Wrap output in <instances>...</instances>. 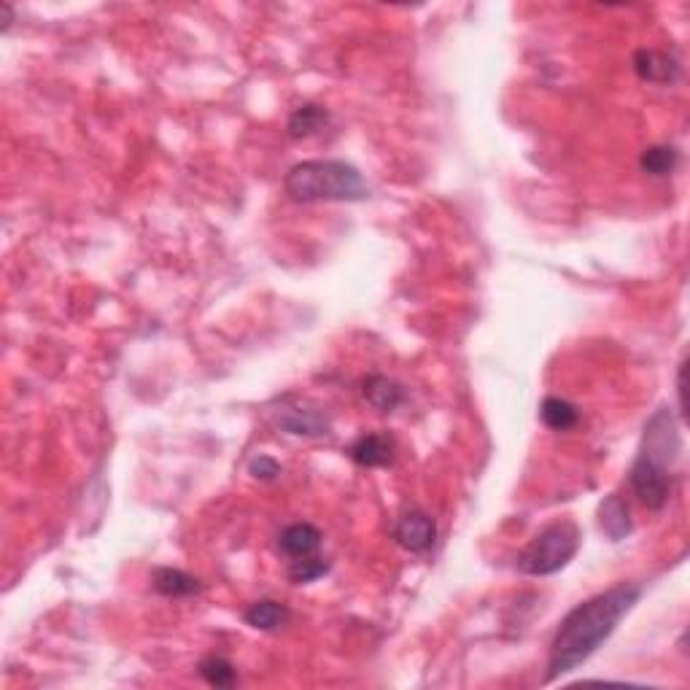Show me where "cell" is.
I'll return each instance as SVG.
<instances>
[{
	"instance_id": "obj_1",
	"label": "cell",
	"mask_w": 690,
	"mask_h": 690,
	"mask_svg": "<svg viewBox=\"0 0 690 690\" xmlns=\"http://www.w3.org/2000/svg\"><path fill=\"white\" fill-rule=\"evenodd\" d=\"M639 596H642L639 585L618 583L567 612V618L558 623L550 642L548 672L542 682H553L583 666L615 634L620 620L634 610Z\"/></svg>"
},
{
	"instance_id": "obj_2",
	"label": "cell",
	"mask_w": 690,
	"mask_h": 690,
	"mask_svg": "<svg viewBox=\"0 0 690 690\" xmlns=\"http://www.w3.org/2000/svg\"><path fill=\"white\" fill-rule=\"evenodd\" d=\"M682 437L669 407H658L647 418L645 432L639 440V451L631 461V491L647 510H661L672 494L674 469L680 464Z\"/></svg>"
},
{
	"instance_id": "obj_3",
	"label": "cell",
	"mask_w": 690,
	"mask_h": 690,
	"mask_svg": "<svg viewBox=\"0 0 690 690\" xmlns=\"http://www.w3.org/2000/svg\"><path fill=\"white\" fill-rule=\"evenodd\" d=\"M284 192L294 203H362L370 186L351 162L302 160L284 176Z\"/></svg>"
},
{
	"instance_id": "obj_4",
	"label": "cell",
	"mask_w": 690,
	"mask_h": 690,
	"mask_svg": "<svg viewBox=\"0 0 690 690\" xmlns=\"http://www.w3.org/2000/svg\"><path fill=\"white\" fill-rule=\"evenodd\" d=\"M580 542H583V531L577 529V523H550V526H545V529L521 550L515 567H518L521 575L529 577L556 575V572H561V569L567 567L569 561L577 556Z\"/></svg>"
},
{
	"instance_id": "obj_5",
	"label": "cell",
	"mask_w": 690,
	"mask_h": 690,
	"mask_svg": "<svg viewBox=\"0 0 690 690\" xmlns=\"http://www.w3.org/2000/svg\"><path fill=\"white\" fill-rule=\"evenodd\" d=\"M270 424L275 429H281L294 437H321L329 434V418L324 416V410L316 405H310L305 399L284 397L281 405L270 410Z\"/></svg>"
},
{
	"instance_id": "obj_6",
	"label": "cell",
	"mask_w": 690,
	"mask_h": 690,
	"mask_svg": "<svg viewBox=\"0 0 690 690\" xmlns=\"http://www.w3.org/2000/svg\"><path fill=\"white\" fill-rule=\"evenodd\" d=\"M394 540L413 556H426L437 542V521L426 510H405L394 523Z\"/></svg>"
},
{
	"instance_id": "obj_7",
	"label": "cell",
	"mask_w": 690,
	"mask_h": 690,
	"mask_svg": "<svg viewBox=\"0 0 690 690\" xmlns=\"http://www.w3.org/2000/svg\"><path fill=\"white\" fill-rule=\"evenodd\" d=\"M634 73L639 81L645 84H658V87H672L682 79L680 60L669 52H658V49H637L634 52Z\"/></svg>"
},
{
	"instance_id": "obj_8",
	"label": "cell",
	"mask_w": 690,
	"mask_h": 690,
	"mask_svg": "<svg viewBox=\"0 0 690 690\" xmlns=\"http://www.w3.org/2000/svg\"><path fill=\"white\" fill-rule=\"evenodd\" d=\"M321 542H324V534H321L313 523H289L284 529L278 531L275 537V550L286 558V561H302V558L319 556Z\"/></svg>"
},
{
	"instance_id": "obj_9",
	"label": "cell",
	"mask_w": 690,
	"mask_h": 690,
	"mask_svg": "<svg viewBox=\"0 0 690 690\" xmlns=\"http://www.w3.org/2000/svg\"><path fill=\"white\" fill-rule=\"evenodd\" d=\"M348 456L359 467H389L391 461H394V440H391L389 434H362V437H356L354 443H351Z\"/></svg>"
},
{
	"instance_id": "obj_10",
	"label": "cell",
	"mask_w": 690,
	"mask_h": 690,
	"mask_svg": "<svg viewBox=\"0 0 690 690\" xmlns=\"http://www.w3.org/2000/svg\"><path fill=\"white\" fill-rule=\"evenodd\" d=\"M596 518H599V529L607 534V540L610 542L626 540L631 531H634V521H631L629 505H626L618 494L604 496L602 505H599V510H596Z\"/></svg>"
},
{
	"instance_id": "obj_11",
	"label": "cell",
	"mask_w": 690,
	"mask_h": 690,
	"mask_svg": "<svg viewBox=\"0 0 690 690\" xmlns=\"http://www.w3.org/2000/svg\"><path fill=\"white\" fill-rule=\"evenodd\" d=\"M151 585L160 596H168V599H186V596H195V593L203 591V583L195 575L173 567L154 569L151 572Z\"/></svg>"
},
{
	"instance_id": "obj_12",
	"label": "cell",
	"mask_w": 690,
	"mask_h": 690,
	"mask_svg": "<svg viewBox=\"0 0 690 690\" xmlns=\"http://www.w3.org/2000/svg\"><path fill=\"white\" fill-rule=\"evenodd\" d=\"M362 394L378 413H394V410L405 402V389H402L397 381L386 378V375H370V378H364Z\"/></svg>"
},
{
	"instance_id": "obj_13",
	"label": "cell",
	"mask_w": 690,
	"mask_h": 690,
	"mask_svg": "<svg viewBox=\"0 0 690 690\" xmlns=\"http://www.w3.org/2000/svg\"><path fill=\"white\" fill-rule=\"evenodd\" d=\"M243 620L257 631H278L292 620V612L286 604L275 602V599H259L243 612Z\"/></svg>"
},
{
	"instance_id": "obj_14",
	"label": "cell",
	"mask_w": 690,
	"mask_h": 690,
	"mask_svg": "<svg viewBox=\"0 0 690 690\" xmlns=\"http://www.w3.org/2000/svg\"><path fill=\"white\" fill-rule=\"evenodd\" d=\"M329 124V111L324 106H316V103H305L289 116L286 122V133L294 141H302V138H310V135L321 133Z\"/></svg>"
},
{
	"instance_id": "obj_15",
	"label": "cell",
	"mask_w": 690,
	"mask_h": 690,
	"mask_svg": "<svg viewBox=\"0 0 690 690\" xmlns=\"http://www.w3.org/2000/svg\"><path fill=\"white\" fill-rule=\"evenodd\" d=\"M677 168H680V151L669 143H655L639 154V170L647 176L666 178L672 176Z\"/></svg>"
},
{
	"instance_id": "obj_16",
	"label": "cell",
	"mask_w": 690,
	"mask_h": 690,
	"mask_svg": "<svg viewBox=\"0 0 690 690\" xmlns=\"http://www.w3.org/2000/svg\"><path fill=\"white\" fill-rule=\"evenodd\" d=\"M540 418L550 432H569V429H575L580 424V410L569 399L548 397L542 399Z\"/></svg>"
},
{
	"instance_id": "obj_17",
	"label": "cell",
	"mask_w": 690,
	"mask_h": 690,
	"mask_svg": "<svg viewBox=\"0 0 690 690\" xmlns=\"http://www.w3.org/2000/svg\"><path fill=\"white\" fill-rule=\"evenodd\" d=\"M197 672L211 688H235L238 685V672L235 666L222 658V655H205L203 661L197 664Z\"/></svg>"
},
{
	"instance_id": "obj_18",
	"label": "cell",
	"mask_w": 690,
	"mask_h": 690,
	"mask_svg": "<svg viewBox=\"0 0 690 690\" xmlns=\"http://www.w3.org/2000/svg\"><path fill=\"white\" fill-rule=\"evenodd\" d=\"M329 567H332V564H329L327 558L310 556V558H302V561H289L286 577H289V583H294V585H308V583H316L319 577L327 575Z\"/></svg>"
},
{
	"instance_id": "obj_19",
	"label": "cell",
	"mask_w": 690,
	"mask_h": 690,
	"mask_svg": "<svg viewBox=\"0 0 690 690\" xmlns=\"http://www.w3.org/2000/svg\"><path fill=\"white\" fill-rule=\"evenodd\" d=\"M248 475L254 480H262V483H273V480L281 475V464H278L273 456L259 453V456H254V459L248 461Z\"/></svg>"
},
{
	"instance_id": "obj_20",
	"label": "cell",
	"mask_w": 690,
	"mask_h": 690,
	"mask_svg": "<svg viewBox=\"0 0 690 690\" xmlns=\"http://www.w3.org/2000/svg\"><path fill=\"white\" fill-rule=\"evenodd\" d=\"M677 399H680V418H685V362L677 370Z\"/></svg>"
},
{
	"instance_id": "obj_21",
	"label": "cell",
	"mask_w": 690,
	"mask_h": 690,
	"mask_svg": "<svg viewBox=\"0 0 690 690\" xmlns=\"http://www.w3.org/2000/svg\"><path fill=\"white\" fill-rule=\"evenodd\" d=\"M0 11H3V30H9V25L14 22V9L9 3H0Z\"/></svg>"
}]
</instances>
